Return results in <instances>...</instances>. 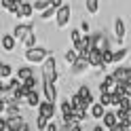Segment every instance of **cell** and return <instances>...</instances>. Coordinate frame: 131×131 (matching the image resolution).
<instances>
[{"mask_svg": "<svg viewBox=\"0 0 131 131\" xmlns=\"http://www.w3.org/2000/svg\"><path fill=\"white\" fill-rule=\"evenodd\" d=\"M42 91H45V100H49V102L55 104V100H57L55 85H53V83H42Z\"/></svg>", "mask_w": 131, "mask_h": 131, "instance_id": "30bf717a", "label": "cell"}, {"mask_svg": "<svg viewBox=\"0 0 131 131\" xmlns=\"http://www.w3.org/2000/svg\"><path fill=\"white\" fill-rule=\"evenodd\" d=\"M11 72H13V68H11L9 63H2V66H0V76H2V78H9Z\"/></svg>", "mask_w": 131, "mask_h": 131, "instance_id": "d4e9b609", "label": "cell"}, {"mask_svg": "<svg viewBox=\"0 0 131 131\" xmlns=\"http://www.w3.org/2000/svg\"><path fill=\"white\" fill-rule=\"evenodd\" d=\"M26 102H28V106H32V108H34V106H40V95L36 93V89H34V91H30V93H28Z\"/></svg>", "mask_w": 131, "mask_h": 131, "instance_id": "ac0fdd59", "label": "cell"}, {"mask_svg": "<svg viewBox=\"0 0 131 131\" xmlns=\"http://www.w3.org/2000/svg\"><path fill=\"white\" fill-rule=\"evenodd\" d=\"M100 104H104V106H114V95H112V93H100Z\"/></svg>", "mask_w": 131, "mask_h": 131, "instance_id": "7402d4cb", "label": "cell"}, {"mask_svg": "<svg viewBox=\"0 0 131 131\" xmlns=\"http://www.w3.org/2000/svg\"><path fill=\"white\" fill-rule=\"evenodd\" d=\"M85 6H87V11L91 15H95L100 11V0H85Z\"/></svg>", "mask_w": 131, "mask_h": 131, "instance_id": "ffe728a7", "label": "cell"}, {"mask_svg": "<svg viewBox=\"0 0 131 131\" xmlns=\"http://www.w3.org/2000/svg\"><path fill=\"white\" fill-rule=\"evenodd\" d=\"M125 57H127V49H118V51H114V63L123 61Z\"/></svg>", "mask_w": 131, "mask_h": 131, "instance_id": "484cf974", "label": "cell"}, {"mask_svg": "<svg viewBox=\"0 0 131 131\" xmlns=\"http://www.w3.org/2000/svg\"><path fill=\"white\" fill-rule=\"evenodd\" d=\"M104 63L108 66V63H114V51H104Z\"/></svg>", "mask_w": 131, "mask_h": 131, "instance_id": "f546056e", "label": "cell"}, {"mask_svg": "<svg viewBox=\"0 0 131 131\" xmlns=\"http://www.w3.org/2000/svg\"><path fill=\"white\" fill-rule=\"evenodd\" d=\"M47 131H57V125H55V123L51 121V123H49V127H47Z\"/></svg>", "mask_w": 131, "mask_h": 131, "instance_id": "836d02e7", "label": "cell"}, {"mask_svg": "<svg viewBox=\"0 0 131 131\" xmlns=\"http://www.w3.org/2000/svg\"><path fill=\"white\" fill-rule=\"evenodd\" d=\"M66 131H83V127L78 125V127H72V129H66Z\"/></svg>", "mask_w": 131, "mask_h": 131, "instance_id": "d590c367", "label": "cell"}, {"mask_svg": "<svg viewBox=\"0 0 131 131\" xmlns=\"http://www.w3.org/2000/svg\"><path fill=\"white\" fill-rule=\"evenodd\" d=\"M23 45H26V49H32V47H36V34H30L26 40H23Z\"/></svg>", "mask_w": 131, "mask_h": 131, "instance_id": "f1b7e54d", "label": "cell"}, {"mask_svg": "<svg viewBox=\"0 0 131 131\" xmlns=\"http://www.w3.org/2000/svg\"><path fill=\"white\" fill-rule=\"evenodd\" d=\"M49 6H51V0H36V2H34V9H36V11H40V13L47 11Z\"/></svg>", "mask_w": 131, "mask_h": 131, "instance_id": "603a6c76", "label": "cell"}, {"mask_svg": "<svg viewBox=\"0 0 131 131\" xmlns=\"http://www.w3.org/2000/svg\"><path fill=\"white\" fill-rule=\"evenodd\" d=\"M15 45H17V38H15L13 34H4L2 36V49L4 51H13Z\"/></svg>", "mask_w": 131, "mask_h": 131, "instance_id": "5bb4252c", "label": "cell"}, {"mask_svg": "<svg viewBox=\"0 0 131 131\" xmlns=\"http://www.w3.org/2000/svg\"><path fill=\"white\" fill-rule=\"evenodd\" d=\"M55 15H57V9H55V6H49L47 11H42V15H40V17H42V19L47 21V19H51V17H55Z\"/></svg>", "mask_w": 131, "mask_h": 131, "instance_id": "cb8c5ba5", "label": "cell"}, {"mask_svg": "<svg viewBox=\"0 0 131 131\" xmlns=\"http://www.w3.org/2000/svg\"><path fill=\"white\" fill-rule=\"evenodd\" d=\"M89 63L93 66V68H106V63H104V51H100V49H93L91 55H89Z\"/></svg>", "mask_w": 131, "mask_h": 131, "instance_id": "8992f818", "label": "cell"}, {"mask_svg": "<svg viewBox=\"0 0 131 131\" xmlns=\"http://www.w3.org/2000/svg\"><path fill=\"white\" fill-rule=\"evenodd\" d=\"M89 110H91V116H93V118H97V121H102V118L106 116V106H104V104H100V102L93 104Z\"/></svg>", "mask_w": 131, "mask_h": 131, "instance_id": "7c38bea8", "label": "cell"}, {"mask_svg": "<svg viewBox=\"0 0 131 131\" xmlns=\"http://www.w3.org/2000/svg\"><path fill=\"white\" fill-rule=\"evenodd\" d=\"M104 129H106V127L102 125V123H100V125H95V127H93V131H104Z\"/></svg>", "mask_w": 131, "mask_h": 131, "instance_id": "e575fe53", "label": "cell"}, {"mask_svg": "<svg viewBox=\"0 0 131 131\" xmlns=\"http://www.w3.org/2000/svg\"><path fill=\"white\" fill-rule=\"evenodd\" d=\"M32 76H34V70H32L30 66H23V68L17 70V78L21 80V83H23V80H28V78H32Z\"/></svg>", "mask_w": 131, "mask_h": 131, "instance_id": "2e32d148", "label": "cell"}, {"mask_svg": "<svg viewBox=\"0 0 131 131\" xmlns=\"http://www.w3.org/2000/svg\"><path fill=\"white\" fill-rule=\"evenodd\" d=\"M38 110H40V114H42V116L53 118V114H55V104H53V102H49V100H45V102H40Z\"/></svg>", "mask_w": 131, "mask_h": 131, "instance_id": "ba28073f", "label": "cell"}, {"mask_svg": "<svg viewBox=\"0 0 131 131\" xmlns=\"http://www.w3.org/2000/svg\"><path fill=\"white\" fill-rule=\"evenodd\" d=\"M80 32H85V34L89 32V23H87V21H83V23H80Z\"/></svg>", "mask_w": 131, "mask_h": 131, "instance_id": "d6a6232c", "label": "cell"}, {"mask_svg": "<svg viewBox=\"0 0 131 131\" xmlns=\"http://www.w3.org/2000/svg\"><path fill=\"white\" fill-rule=\"evenodd\" d=\"M114 36H116L118 42H123V40H125V21H123L121 17L114 19Z\"/></svg>", "mask_w": 131, "mask_h": 131, "instance_id": "9c48e42d", "label": "cell"}, {"mask_svg": "<svg viewBox=\"0 0 131 131\" xmlns=\"http://www.w3.org/2000/svg\"><path fill=\"white\" fill-rule=\"evenodd\" d=\"M32 13H34V6H32L30 2H21V13H19V17H30Z\"/></svg>", "mask_w": 131, "mask_h": 131, "instance_id": "44dd1931", "label": "cell"}, {"mask_svg": "<svg viewBox=\"0 0 131 131\" xmlns=\"http://www.w3.org/2000/svg\"><path fill=\"white\" fill-rule=\"evenodd\" d=\"M49 123H51V118L42 116V114H38V118H36V129H40V131H47Z\"/></svg>", "mask_w": 131, "mask_h": 131, "instance_id": "d6986e66", "label": "cell"}, {"mask_svg": "<svg viewBox=\"0 0 131 131\" xmlns=\"http://www.w3.org/2000/svg\"><path fill=\"white\" fill-rule=\"evenodd\" d=\"M70 38H72V42H80V40H83V34H80V30H72L70 32Z\"/></svg>", "mask_w": 131, "mask_h": 131, "instance_id": "4dcf8cb0", "label": "cell"}, {"mask_svg": "<svg viewBox=\"0 0 131 131\" xmlns=\"http://www.w3.org/2000/svg\"><path fill=\"white\" fill-rule=\"evenodd\" d=\"M116 108H118V110H129V108H131V97H123Z\"/></svg>", "mask_w": 131, "mask_h": 131, "instance_id": "4316f807", "label": "cell"}, {"mask_svg": "<svg viewBox=\"0 0 131 131\" xmlns=\"http://www.w3.org/2000/svg\"><path fill=\"white\" fill-rule=\"evenodd\" d=\"M70 17H72V9H70V4H63L57 9V15H55V19H57V28H66L70 23Z\"/></svg>", "mask_w": 131, "mask_h": 131, "instance_id": "3957f363", "label": "cell"}, {"mask_svg": "<svg viewBox=\"0 0 131 131\" xmlns=\"http://www.w3.org/2000/svg\"><path fill=\"white\" fill-rule=\"evenodd\" d=\"M23 87H26L28 91H34V89H36V76H32V78H28V80H23Z\"/></svg>", "mask_w": 131, "mask_h": 131, "instance_id": "83f0119b", "label": "cell"}, {"mask_svg": "<svg viewBox=\"0 0 131 131\" xmlns=\"http://www.w3.org/2000/svg\"><path fill=\"white\" fill-rule=\"evenodd\" d=\"M93 49H100V51H108V40L104 34H93Z\"/></svg>", "mask_w": 131, "mask_h": 131, "instance_id": "4fadbf2b", "label": "cell"}, {"mask_svg": "<svg viewBox=\"0 0 131 131\" xmlns=\"http://www.w3.org/2000/svg\"><path fill=\"white\" fill-rule=\"evenodd\" d=\"M102 125H104L106 129L116 127V125H118V116H116V112H106V116L102 118Z\"/></svg>", "mask_w": 131, "mask_h": 131, "instance_id": "8fae6325", "label": "cell"}, {"mask_svg": "<svg viewBox=\"0 0 131 131\" xmlns=\"http://www.w3.org/2000/svg\"><path fill=\"white\" fill-rule=\"evenodd\" d=\"M49 57H51L49 51L42 49V47H32V49L26 51V61H30V63H45Z\"/></svg>", "mask_w": 131, "mask_h": 131, "instance_id": "6da1fadb", "label": "cell"}, {"mask_svg": "<svg viewBox=\"0 0 131 131\" xmlns=\"http://www.w3.org/2000/svg\"><path fill=\"white\" fill-rule=\"evenodd\" d=\"M6 125H9V131H23L26 123L19 114H13V116H6Z\"/></svg>", "mask_w": 131, "mask_h": 131, "instance_id": "52a82bcc", "label": "cell"}, {"mask_svg": "<svg viewBox=\"0 0 131 131\" xmlns=\"http://www.w3.org/2000/svg\"><path fill=\"white\" fill-rule=\"evenodd\" d=\"M112 76L116 78V83H131V68H127V66H118V68L112 72Z\"/></svg>", "mask_w": 131, "mask_h": 131, "instance_id": "5b68a950", "label": "cell"}, {"mask_svg": "<svg viewBox=\"0 0 131 131\" xmlns=\"http://www.w3.org/2000/svg\"><path fill=\"white\" fill-rule=\"evenodd\" d=\"M89 66H91V63H89V59H83V57H80V59L72 66V72H74V74H80V72H85Z\"/></svg>", "mask_w": 131, "mask_h": 131, "instance_id": "e0dca14e", "label": "cell"}, {"mask_svg": "<svg viewBox=\"0 0 131 131\" xmlns=\"http://www.w3.org/2000/svg\"><path fill=\"white\" fill-rule=\"evenodd\" d=\"M66 63H70V66H74L78 59H80V53L76 51V49H68V51H66Z\"/></svg>", "mask_w": 131, "mask_h": 131, "instance_id": "9a60e30c", "label": "cell"}, {"mask_svg": "<svg viewBox=\"0 0 131 131\" xmlns=\"http://www.w3.org/2000/svg\"><path fill=\"white\" fill-rule=\"evenodd\" d=\"M51 6H55V9H59V6H63V0H51Z\"/></svg>", "mask_w": 131, "mask_h": 131, "instance_id": "1f68e13d", "label": "cell"}, {"mask_svg": "<svg viewBox=\"0 0 131 131\" xmlns=\"http://www.w3.org/2000/svg\"><path fill=\"white\" fill-rule=\"evenodd\" d=\"M30 34H34V26H32V23H17V26H15V30H13V36L17 38V40H26Z\"/></svg>", "mask_w": 131, "mask_h": 131, "instance_id": "277c9868", "label": "cell"}, {"mask_svg": "<svg viewBox=\"0 0 131 131\" xmlns=\"http://www.w3.org/2000/svg\"><path fill=\"white\" fill-rule=\"evenodd\" d=\"M57 80V63L53 59V55L42 63V83H53L55 85Z\"/></svg>", "mask_w": 131, "mask_h": 131, "instance_id": "7a4b0ae2", "label": "cell"}, {"mask_svg": "<svg viewBox=\"0 0 131 131\" xmlns=\"http://www.w3.org/2000/svg\"><path fill=\"white\" fill-rule=\"evenodd\" d=\"M125 131H131V129H125Z\"/></svg>", "mask_w": 131, "mask_h": 131, "instance_id": "8d00e7d4", "label": "cell"}]
</instances>
